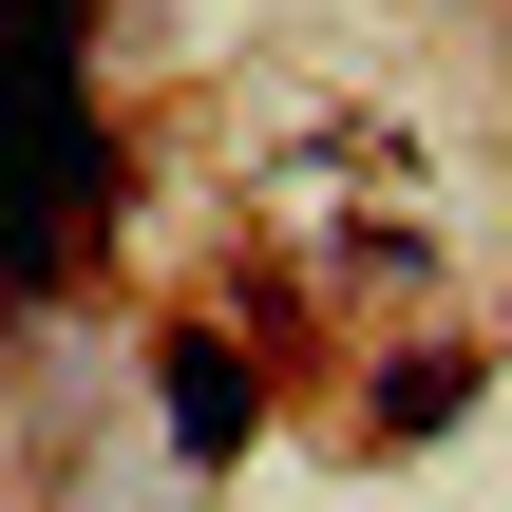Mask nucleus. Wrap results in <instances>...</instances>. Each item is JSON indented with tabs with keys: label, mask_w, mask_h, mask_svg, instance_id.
Instances as JSON below:
<instances>
[{
	"label": "nucleus",
	"mask_w": 512,
	"mask_h": 512,
	"mask_svg": "<svg viewBox=\"0 0 512 512\" xmlns=\"http://www.w3.org/2000/svg\"><path fill=\"white\" fill-rule=\"evenodd\" d=\"M95 0H0V304H57L95 247V114H76Z\"/></svg>",
	"instance_id": "nucleus-1"
},
{
	"label": "nucleus",
	"mask_w": 512,
	"mask_h": 512,
	"mask_svg": "<svg viewBox=\"0 0 512 512\" xmlns=\"http://www.w3.org/2000/svg\"><path fill=\"white\" fill-rule=\"evenodd\" d=\"M171 437H190V456L247 437V361H228V342H171Z\"/></svg>",
	"instance_id": "nucleus-2"
}]
</instances>
